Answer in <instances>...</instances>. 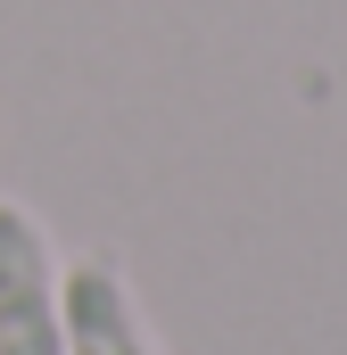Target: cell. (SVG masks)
<instances>
[{
    "mask_svg": "<svg viewBox=\"0 0 347 355\" xmlns=\"http://www.w3.org/2000/svg\"><path fill=\"white\" fill-rule=\"evenodd\" d=\"M0 355H67L58 248L33 207L0 198Z\"/></svg>",
    "mask_w": 347,
    "mask_h": 355,
    "instance_id": "1",
    "label": "cell"
},
{
    "mask_svg": "<svg viewBox=\"0 0 347 355\" xmlns=\"http://www.w3.org/2000/svg\"><path fill=\"white\" fill-rule=\"evenodd\" d=\"M58 314H67V355H158L141 306H133V281L108 257L58 265Z\"/></svg>",
    "mask_w": 347,
    "mask_h": 355,
    "instance_id": "2",
    "label": "cell"
}]
</instances>
